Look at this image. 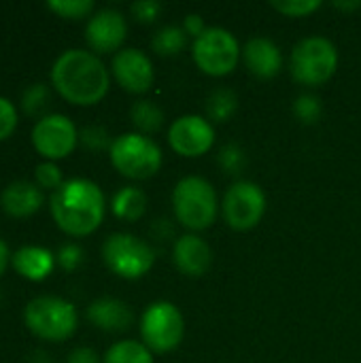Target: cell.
Returning <instances> with one entry per match:
<instances>
[{"label": "cell", "mask_w": 361, "mask_h": 363, "mask_svg": "<svg viewBox=\"0 0 361 363\" xmlns=\"http://www.w3.org/2000/svg\"><path fill=\"white\" fill-rule=\"evenodd\" d=\"M51 83L66 102L77 106H91L106 96L111 77L96 53L68 49L55 60L51 68Z\"/></svg>", "instance_id": "cell-1"}, {"label": "cell", "mask_w": 361, "mask_h": 363, "mask_svg": "<svg viewBox=\"0 0 361 363\" xmlns=\"http://www.w3.org/2000/svg\"><path fill=\"white\" fill-rule=\"evenodd\" d=\"M51 217L68 236H89L104 219V194L87 179L64 181L51 196Z\"/></svg>", "instance_id": "cell-2"}, {"label": "cell", "mask_w": 361, "mask_h": 363, "mask_svg": "<svg viewBox=\"0 0 361 363\" xmlns=\"http://www.w3.org/2000/svg\"><path fill=\"white\" fill-rule=\"evenodd\" d=\"M172 208L181 225L200 232L217 219V194L206 179L185 177L172 191Z\"/></svg>", "instance_id": "cell-3"}, {"label": "cell", "mask_w": 361, "mask_h": 363, "mask_svg": "<svg viewBox=\"0 0 361 363\" xmlns=\"http://www.w3.org/2000/svg\"><path fill=\"white\" fill-rule=\"evenodd\" d=\"M23 323L34 336L49 342H62L74 334L79 317L68 300L43 296L28 302L23 308Z\"/></svg>", "instance_id": "cell-4"}, {"label": "cell", "mask_w": 361, "mask_h": 363, "mask_svg": "<svg viewBox=\"0 0 361 363\" xmlns=\"http://www.w3.org/2000/svg\"><path fill=\"white\" fill-rule=\"evenodd\" d=\"M109 153L117 172L134 181L151 179L162 168V149L155 140L138 132L115 138Z\"/></svg>", "instance_id": "cell-5"}, {"label": "cell", "mask_w": 361, "mask_h": 363, "mask_svg": "<svg viewBox=\"0 0 361 363\" xmlns=\"http://www.w3.org/2000/svg\"><path fill=\"white\" fill-rule=\"evenodd\" d=\"M338 51L323 36L302 38L291 51V74L302 85H321L336 72Z\"/></svg>", "instance_id": "cell-6"}, {"label": "cell", "mask_w": 361, "mask_h": 363, "mask_svg": "<svg viewBox=\"0 0 361 363\" xmlns=\"http://www.w3.org/2000/svg\"><path fill=\"white\" fill-rule=\"evenodd\" d=\"M102 259L111 272L121 279H140L145 277L153 262L155 251L134 234H111L102 245Z\"/></svg>", "instance_id": "cell-7"}, {"label": "cell", "mask_w": 361, "mask_h": 363, "mask_svg": "<svg viewBox=\"0 0 361 363\" xmlns=\"http://www.w3.org/2000/svg\"><path fill=\"white\" fill-rule=\"evenodd\" d=\"M238 60V40L226 28H206L204 34L198 36L194 43V62L202 72L211 77L230 74L236 68Z\"/></svg>", "instance_id": "cell-8"}, {"label": "cell", "mask_w": 361, "mask_h": 363, "mask_svg": "<svg viewBox=\"0 0 361 363\" xmlns=\"http://www.w3.org/2000/svg\"><path fill=\"white\" fill-rule=\"evenodd\" d=\"M183 315L172 302H153L140 319V336L151 353H168L183 340Z\"/></svg>", "instance_id": "cell-9"}, {"label": "cell", "mask_w": 361, "mask_h": 363, "mask_svg": "<svg viewBox=\"0 0 361 363\" xmlns=\"http://www.w3.org/2000/svg\"><path fill=\"white\" fill-rule=\"evenodd\" d=\"M266 213V196L251 181L234 183L223 196V219L232 230L247 232L255 228Z\"/></svg>", "instance_id": "cell-10"}, {"label": "cell", "mask_w": 361, "mask_h": 363, "mask_svg": "<svg viewBox=\"0 0 361 363\" xmlns=\"http://www.w3.org/2000/svg\"><path fill=\"white\" fill-rule=\"evenodd\" d=\"M79 143V132L66 115H45L32 130V145L45 160L68 157Z\"/></svg>", "instance_id": "cell-11"}, {"label": "cell", "mask_w": 361, "mask_h": 363, "mask_svg": "<svg viewBox=\"0 0 361 363\" xmlns=\"http://www.w3.org/2000/svg\"><path fill=\"white\" fill-rule=\"evenodd\" d=\"M168 143L183 157H200L215 143L213 125L200 115H183L168 130Z\"/></svg>", "instance_id": "cell-12"}, {"label": "cell", "mask_w": 361, "mask_h": 363, "mask_svg": "<svg viewBox=\"0 0 361 363\" xmlns=\"http://www.w3.org/2000/svg\"><path fill=\"white\" fill-rule=\"evenodd\" d=\"M128 34L126 17L115 9H102L87 21L85 40L96 53H111L121 47Z\"/></svg>", "instance_id": "cell-13"}, {"label": "cell", "mask_w": 361, "mask_h": 363, "mask_svg": "<svg viewBox=\"0 0 361 363\" xmlns=\"http://www.w3.org/2000/svg\"><path fill=\"white\" fill-rule=\"evenodd\" d=\"M113 77L130 94H145L153 85V64L138 49H121L113 57Z\"/></svg>", "instance_id": "cell-14"}, {"label": "cell", "mask_w": 361, "mask_h": 363, "mask_svg": "<svg viewBox=\"0 0 361 363\" xmlns=\"http://www.w3.org/2000/svg\"><path fill=\"white\" fill-rule=\"evenodd\" d=\"M243 60L249 72L255 74L257 79H272L283 68L281 49L270 38H264V36H255L245 45Z\"/></svg>", "instance_id": "cell-15"}, {"label": "cell", "mask_w": 361, "mask_h": 363, "mask_svg": "<svg viewBox=\"0 0 361 363\" xmlns=\"http://www.w3.org/2000/svg\"><path fill=\"white\" fill-rule=\"evenodd\" d=\"M43 189L36 183L30 181H15L4 187L0 196V206L2 211L13 217V219H23L34 215L43 206Z\"/></svg>", "instance_id": "cell-16"}, {"label": "cell", "mask_w": 361, "mask_h": 363, "mask_svg": "<svg viewBox=\"0 0 361 363\" xmlns=\"http://www.w3.org/2000/svg\"><path fill=\"white\" fill-rule=\"evenodd\" d=\"M172 257H174L177 268L183 274H187V277H202L209 270V266H211L213 253H211V247L200 236L187 234V236H181L174 242Z\"/></svg>", "instance_id": "cell-17"}, {"label": "cell", "mask_w": 361, "mask_h": 363, "mask_svg": "<svg viewBox=\"0 0 361 363\" xmlns=\"http://www.w3.org/2000/svg\"><path fill=\"white\" fill-rule=\"evenodd\" d=\"M87 319L98 330H104V332H126V330H130V325L134 321V315L128 308V304H123L121 300L100 298V300H96V302H91L87 306Z\"/></svg>", "instance_id": "cell-18"}, {"label": "cell", "mask_w": 361, "mask_h": 363, "mask_svg": "<svg viewBox=\"0 0 361 363\" xmlns=\"http://www.w3.org/2000/svg\"><path fill=\"white\" fill-rule=\"evenodd\" d=\"M13 268L19 277L28 279V281H45L51 272H53V266H55V257L49 249H43V247H21L19 251L13 253Z\"/></svg>", "instance_id": "cell-19"}, {"label": "cell", "mask_w": 361, "mask_h": 363, "mask_svg": "<svg viewBox=\"0 0 361 363\" xmlns=\"http://www.w3.org/2000/svg\"><path fill=\"white\" fill-rule=\"evenodd\" d=\"M111 206H113V213L117 219L138 221L147 211V196L138 187H123L115 194Z\"/></svg>", "instance_id": "cell-20"}, {"label": "cell", "mask_w": 361, "mask_h": 363, "mask_svg": "<svg viewBox=\"0 0 361 363\" xmlns=\"http://www.w3.org/2000/svg\"><path fill=\"white\" fill-rule=\"evenodd\" d=\"M187 45V34L183 28L179 26H164L162 30L155 32L151 47L157 55L162 57H170V55H179Z\"/></svg>", "instance_id": "cell-21"}, {"label": "cell", "mask_w": 361, "mask_h": 363, "mask_svg": "<svg viewBox=\"0 0 361 363\" xmlns=\"http://www.w3.org/2000/svg\"><path fill=\"white\" fill-rule=\"evenodd\" d=\"M104 363H153V355L136 340H121L106 351Z\"/></svg>", "instance_id": "cell-22"}, {"label": "cell", "mask_w": 361, "mask_h": 363, "mask_svg": "<svg viewBox=\"0 0 361 363\" xmlns=\"http://www.w3.org/2000/svg\"><path fill=\"white\" fill-rule=\"evenodd\" d=\"M130 117H132V123L138 128V132L143 134H153L162 128L164 123V111L151 102V100H140L132 106L130 111Z\"/></svg>", "instance_id": "cell-23"}, {"label": "cell", "mask_w": 361, "mask_h": 363, "mask_svg": "<svg viewBox=\"0 0 361 363\" xmlns=\"http://www.w3.org/2000/svg\"><path fill=\"white\" fill-rule=\"evenodd\" d=\"M238 108V96L228 89V87H219L215 89L209 98H206V115L213 119V121H228Z\"/></svg>", "instance_id": "cell-24"}, {"label": "cell", "mask_w": 361, "mask_h": 363, "mask_svg": "<svg viewBox=\"0 0 361 363\" xmlns=\"http://www.w3.org/2000/svg\"><path fill=\"white\" fill-rule=\"evenodd\" d=\"M51 102V91L45 83H34L30 85L23 96H21V106L30 117H38Z\"/></svg>", "instance_id": "cell-25"}, {"label": "cell", "mask_w": 361, "mask_h": 363, "mask_svg": "<svg viewBox=\"0 0 361 363\" xmlns=\"http://www.w3.org/2000/svg\"><path fill=\"white\" fill-rule=\"evenodd\" d=\"M47 6L55 15L66 17V19H81V17H87L94 11L91 0H51Z\"/></svg>", "instance_id": "cell-26"}, {"label": "cell", "mask_w": 361, "mask_h": 363, "mask_svg": "<svg viewBox=\"0 0 361 363\" xmlns=\"http://www.w3.org/2000/svg\"><path fill=\"white\" fill-rule=\"evenodd\" d=\"M270 6L287 17H304V15L315 13L321 6V2L319 0H272Z\"/></svg>", "instance_id": "cell-27"}, {"label": "cell", "mask_w": 361, "mask_h": 363, "mask_svg": "<svg viewBox=\"0 0 361 363\" xmlns=\"http://www.w3.org/2000/svg\"><path fill=\"white\" fill-rule=\"evenodd\" d=\"M321 100L315 94H302L294 104V113L302 123H315L321 117Z\"/></svg>", "instance_id": "cell-28"}, {"label": "cell", "mask_w": 361, "mask_h": 363, "mask_svg": "<svg viewBox=\"0 0 361 363\" xmlns=\"http://www.w3.org/2000/svg\"><path fill=\"white\" fill-rule=\"evenodd\" d=\"M79 140L89 151H104V149L111 151V145H113V140L109 138V132L104 128H100V125H87V128H83L81 134H79Z\"/></svg>", "instance_id": "cell-29"}, {"label": "cell", "mask_w": 361, "mask_h": 363, "mask_svg": "<svg viewBox=\"0 0 361 363\" xmlns=\"http://www.w3.org/2000/svg\"><path fill=\"white\" fill-rule=\"evenodd\" d=\"M219 164L226 172L230 174H238L245 170L247 166V157H245V151L238 147V145H226L219 153Z\"/></svg>", "instance_id": "cell-30"}, {"label": "cell", "mask_w": 361, "mask_h": 363, "mask_svg": "<svg viewBox=\"0 0 361 363\" xmlns=\"http://www.w3.org/2000/svg\"><path fill=\"white\" fill-rule=\"evenodd\" d=\"M36 185L40 189H60L64 185V177H62V170L53 164V162H45V164H38L36 166Z\"/></svg>", "instance_id": "cell-31"}, {"label": "cell", "mask_w": 361, "mask_h": 363, "mask_svg": "<svg viewBox=\"0 0 361 363\" xmlns=\"http://www.w3.org/2000/svg\"><path fill=\"white\" fill-rule=\"evenodd\" d=\"M17 128V108L11 100L0 96V143L6 140Z\"/></svg>", "instance_id": "cell-32"}, {"label": "cell", "mask_w": 361, "mask_h": 363, "mask_svg": "<svg viewBox=\"0 0 361 363\" xmlns=\"http://www.w3.org/2000/svg\"><path fill=\"white\" fill-rule=\"evenodd\" d=\"M130 11H132V15H134L136 21H140V23H153L160 17V13H162V4L155 2V0H138V2L132 4Z\"/></svg>", "instance_id": "cell-33"}, {"label": "cell", "mask_w": 361, "mask_h": 363, "mask_svg": "<svg viewBox=\"0 0 361 363\" xmlns=\"http://www.w3.org/2000/svg\"><path fill=\"white\" fill-rule=\"evenodd\" d=\"M55 262L66 270V272H72L81 266L83 262V249L79 245H64L60 251H57V257Z\"/></svg>", "instance_id": "cell-34"}, {"label": "cell", "mask_w": 361, "mask_h": 363, "mask_svg": "<svg viewBox=\"0 0 361 363\" xmlns=\"http://www.w3.org/2000/svg\"><path fill=\"white\" fill-rule=\"evenodd\" d=\"M183 30H185V34L187 36H202L204 34V30H206V26H204V19L200 17V15H196V13H191V15H187L185 17V21H183Z\"/></svg>", "instance_id": "cell-35"}, {"label": "cell", "mask_w": 361, "mask_h": 363, "mask_svg": "<svg viewBox=\"0 0 361 363\" xmlns=\"http://www.w3.org/2000/svg\"><path fill=\"white\" fill-rule=\"evenodd\" d=\"M68 363H100L98 353L87 349V347H79L68 355Z\"/></svg>", "instance_id": "cell-36"}, {"label": "cell", "mask_w": 361, "mask_h": 363, "mask_svg": "<svg viewBox=\"0 0 361 363\" xmlns=\"http://www.w3.org/2000/svg\"><path fill=\"white\" fill-rule=\"evenodd\" d=\"M9 259H11V255H9V247H6V242H4V240H0V277H2V272L6 270V266H9Z\"/></svg>", "instance_id": "cell-37"}, {"label": "cell", "mask_w": 361, "mask_h": 363, "mask_svg": "<svg viewBox=\"0 0 361 363\" xmlns=\"http://www.w3.org/2000/svg\"><path fill=\"white\" fill-rule=\"evenodd\" d=\"M336 9H360L361 2H334Z\"/></svg>", "instance_id": "cell-38"}, {"label": "cell", "mask_w": 361, "mask_h": 363, "mask_svg": "<svg viewBox=\"0 0 361 363\" xmlns=\"http://www.w3.org/2000/svg\"><path fill=\"white\" fill-rule=\"evenodd\" d=\"M0 302H2V296H0Z\"/></svg>", "instance_id": "cell-39"}]
</instances>
